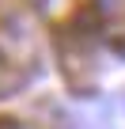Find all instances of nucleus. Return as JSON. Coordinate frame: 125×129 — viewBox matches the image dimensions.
I'll use <instances>...</instances> for the list:
<instances>
[{
    "instance_id": "f257e3e1",
    "label": "nucleus",
    "mask_w": 125,
    "mask_h": 129,
    "mask_svg": "<svg viewBox=\"0 0 125 129\" xmlns=\"http://www.w3.org/2000/svg\"><path fill=\"white\" fill-rule=\"evenodd\" d=\"M12 129H27V125H12Z\"/></svg>"
}]
</instances>
